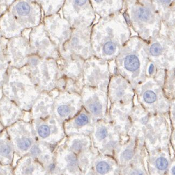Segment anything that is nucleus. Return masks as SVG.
Instances as JSON below:
<instances>
[{
    "mask_svg": "<svg viewBox=\"0 0 175 175\" xmlns=\"http://www.w3.org/2000/svg\"><path fill=\"white\" fill-rule=\"evenodd\" d=\"M96 14L100 17L110 16L120 12L123 7V0H90Z\"/></svg>",
    "mask_w": 175,
    "mask_h": 175,
    "instance_id": "nucleus-16",
    "label": "nucleus"
},
{
    "mask_svg": "<svg viewBox=\"0 0 175 175\" xmlns=\"http://www.w3.org/2000/svg\"><path fill=\"white\" fill-rule=\"evenodd\" d=\"M28 38L34 54L55 60L60 57L59 50L50 38L43 23L31 29Z\"/></svg>",
    "mask_w": 175,
    "mask_h": 175,
    "instance_id": "nucleus-11",
    "label": "nucleus"
},
{
    "mask_svg": "<svg viewBox=\"0 0 175 175\" xmlns=\"http://www.w3.org/2000/svg\"><path fill=\"white\" fill-rule=\"evenodd\" d=\"M40 92L58 89L65 91L66 82L59 69L57 60L46 59L33 54L22 68Z\"/></svg>",
    "mask_w": 175,
    "mask_h": 175,
    "instance_id": "nucleus-3",
    "label": "nucleus"
},
{
    "mask_svg": "<svg viewBox=\"0 0 175 175\" xmlns=\"http://www.w3.org/2000/svg\"><path fill=\"white\" fill-rule=\"evenodd\" d=\"M42 13L39 0H15L0 16V32L9 39L20 36L42 23Z\"/></svg>",
    "mask_w": 175,
    "mask_h": 175,
    "instance_id": "nucleus-2",
    "label": "nucleus"
},
{
    "mask_svg": "<svg viewBox=\"0 0 175 175\" xmlns=\"http://www.w3.org/2000/svg\"><path fill=\"white\" fill-rule=\"evenodd\" d=\"M128 86L125 78L119 74L111 76L108 88L109 105H125Z\"/></svg>",
    "mask_w": 175,
    "mask_h": 175,
    "instance_id": "nucleus-15",
    "label": "nucleus"
},
{
    "mask_svg": "<svg viewBox=\"0 0 175 175\" xmlns=\"http://www.w3.org/2000/svg\"><path fill=\"white\" fill-rule=\"evenodd\" d=\"M82 108L81 94L56 90L53 115L61 122H64L73 118Z\"/></svg>",
    "mask_w": 175,
    "mask_h": 175,
    "instance_id": "nucleus-9",
    "label": "nucleus"
},
{
    "mask_svg": "<svg viewBox=\"0 0 175 175\" xmlns=\"http://www.w3.org/2000/svg\"><path fill=\"white\" fill-rule=\"evenodd\" d=\"M41 93L23 70L15 68L9 72L2 88L4 96L26 113H30Z\"/></svg>",
    "mask_w": 175,
    "mask_h": 175,
    "instance_id": "nucleus-4",
    "label": "nucleus"
},
{
    "mask_svg": "<svg viewBox=\"0 0 175 175\" xmlns=\"http://www.w3.org/2000/svg\"><path fill=\"white\" fill-rule=\"evenodd\" d=\"M31 152L33 155H37L39 153L40 150L39 149V148L37 146H34L32 147V149H31Z\"/></svg>",
    "mask_w": 175,
    "mask_h": 175,
    "instance_id": "nucleus-30",
    "label": "nucleus"
},
{
    "mask_svg": "<svg viewBox=\"0 0 175 175\" xmlns=\"http://www.w3.org/2000/svg\"><path fill=\"white\" fill-rule=\"evenodd\" d=\"M65 0H39L41 8L44 16L59 13L62 9Z\"/></svg>",
    "mask_w": 175,
    "mask_h": 175,
    "instance_id": "nucleus-19",
    "label": "nucleus"
},
{
    "mask_svg": "<svg viewBox=\"0 0 175 175\" xmlns=\"http://www.w3.org/2000/svg\"><path fill=\"white\" fill-rule=\"evenodd\" d=\"M81 96L83 107L95 122L107 118L109 106L107 93L84 86Z\"/></svg>",
    "mask_w": 175,
    "mask_h": 175,
    "instance_id": "nucleus-8",
    "label": "nucleus"
},
{
    "mask_svg": "<svg viewBox=\"0 0 175 175\" xmlns=\"http://www.w3.org/2000/svg\"><path fill=\"white\" fill-rule=\"evenodd\" d=\"M97 171L100 174H106L109 170V165L104 162L98 163L96 166Z\"/></svg>",
    "mask_w": 175,
    "mask_h": 175,
    "instance_id": "nucleus-24",
    "label": "nucleus"
},
{
    "mask_svg": "<svg viewBox=\"0 0 175 175\" xmlns=\"http://www.w3.org/2000/svg\"><path fill=\"white\" fill-rule=\"evenodd\" d=\"M91 29L92 26L85 29H73L69 39L60 52L81 58L85 61L94 56L91 43Z\"/></svg>",
    "mask_w": 175,
    "mask_h": 175,
    "instance_id": "nucleus-10",
    "label": "nucleus"
},
{
    "mask_svg": "<svg viewBox=\"0 0 175 175\" xmlns=\"http://www.w3.org/2000/svg\"><path fill=\"white\" fill-rule=\"evenodd\" d=\"M3 36L0 32V59L2 61H7L6 58V47L7 44H4L3 41L5 39L3 38Z\"/></svg>",
    "mask_w": 175,
    "mask_h": 175,
    "instance_id": "nucleus-23",
    "label": "nucleus"
},
{
    "mask_svg": "<svg viewBox=\"0 0 175 175\" xmlns=\"http://www.w3.org/2000/svg\"><path fill=\"white\" fill-rule=\"evenodd\" d=\"M64 122L66 127L83 128L93 125L95 121L92 116L83 107L82 110L76 116Z\"/></svg>",
    "mask_w": 175,
    "mask_h": 175,
    "instance_id": "nucleus-18",
    "label": "nucleus"
},
{
    "mask_svg": "<svg viewBox=\"0 0 175 175\" xmlns=\"http://www.w3.org/2000/svg\"><path fill=\"white\" fill-rule=\"evenodd\" d=\"M56 90L41 93L30 112L31 118L34 120L44 119L53 115L54 99Z\"/></svg>",
    "mask_w": 175,
    "mask_h": 175,
    "instance_id": "nucleus-14",
    "label": "nucleus"
},
{
    "mask_svg": "<svg viewBox=\"0 0 175 175\" xmlns=\"http://www.w3.org/2000/svg\"><path fill=\"white\" fill-rule=\"evenodd\" d=\"M156 166L159 170H164L168 166V163L167 159L163 157L159 158L156 161Z\"/></svg>",
    "mask_w": 175,
    "mask_h": 175,
    "instance_id": "nucleus-26",
    "label": "nucleus"
},
{
    "mask_svg": "<svg viewBox=\"0 0 175 175\" xmlns=\"http://www.w3.org/2000/svg\"><path fill=\"white\" fill-rule=\"evenodd\" d=\"M57 64L66 82L65 91L81 94L84 84L83 70L85 61L81 58L60 52Z\"/></svg>",
    "mask_w": 175,
    "mask_h": 175,
    "instance_id": "nucleus-5",
    "label": "nucleus"
},
{
    "mask_svg": "<svg viewBox=\"0 0 175 175\" xmlns=\"http://www.w3.org/2000/svg\"><path fill=\"white\" fill-rule=\"evenodd\" d=\"M164 3H169L171 0H160Z\"/></svg>",
    "mask_w": 175,
    "mask_h": 175,
    "instance_id": "nucleus-32",
    "label": "nucleus"
},
{
    "mask_svg": "<svg viewBox=\"0 0 175 175\" xmlns=\"http://www.w3.org/2000/svg\"><path fill=\"white\" fill-rule=\"evenodd\" d=\"M24 110L5 96L0 98V118L10 122L24 117Z\"/></svg>",
    "mask_w": 175,
    "mask_h": 175,
    "instance_id": "nucleus-17",
    "label": "nucleus"
},
{
    "mask_svg": "<svg viewBox=\"0 0 175 175\" xmlns=\"http://www.w3.org/2000/svg\"><path fill=\"white\" fill-rule=\"evenodd\" d=\"M128 37V24L123 13L100 17L91 29L94 56L107 61H114Z\"/></svg>",
    "mask_w": 175,
    "mask_h": 175,
    "instance_id": "nucleus-1",
    "label": "nucleus"
},
{
    "mask_svg": "<svg viewBox=\"0 0 175 175\" xmlns=\"http://www.w3.org/2000/svg\"><path fill=\"white\" fill-rule=\"evenodd\" d=\"M62 13L73 29L93 26L96 18L90 0H65Z\"/></svg>",
    "mask_w": 175,
    "mask_h": 175,
    "instance_id": "nucleus-6",
    "label": "nucleus"
},
{
    "mask_svg": "<svg viewBox=\"0 0 175 175\" xmlns=\"http://www.w3.org/2000/svg\"><path fill=\"white\" fill-rule=\"evenodd\" d=\"M156 95L151 90H147L143 94V99L147 103H153L156 100Z\"/></svg>",
    "mask_w": 175,
    "mask_h": 175,
    "instance_id": "nucleus-22",
    "label": "nucleus"
},
{
    "mask_svg": "<svg viewBox=\"0 0 175 175\" xmlns=\"http://www.w3.org/2000/svg\"><path fill=\"white\" fill-rule=\"evenodd\" d=\"M123 157L126 160L131 159L133 155V152L130 150H126L123 153Z\"/></svg>",
    "mask_w": 175,
    "mask_h": 175,
    "instance_id": "nucleus-28",
    "label": "nucleus"
},
{
    "mask_svg": "<svg viewBox=\"0 0 175 175\" xmlns=\"http://www.w3.org/2000/svg\"><path fill=\"white\" fill-rule=\"evenodd\" d=\"M8 62L0 59V90H2L8 77Z\"/></svg>",
    "mask_w": 175,
    "mask_h": 175,
    "instance_id": "nucleus-20",
    "label": "nucleus"
},
{
    "mask_svg": "<svg viewBox=\"0 0 175 175\" xmlns=\"http://www.w3.org/2000/svg\"><path fill=\"white\" fill-rule=\"evenodd\" d=\"M172 174L173 175H175V167L172 168Z\"/></svg>",
    "mask_w": 175,
    "mask_h": 175,
    "instance_id": "nucleus-33",
    "label": "nucleus"
},
{
    "mask_svg": "<svg viewBox=\"0 0 175 175\" xmlns=\"http://www.w3.org/2000/svg\"><path fill=\"white\" fill-rule=\"evenodd\" d=\"M42 23L50 38L60 52L65 43L69 39L73 29L69 22L59 13L44 16Z\"/></svg>",
    "mask_w": 175,
    "mask_h": 175,
    "instance_id": "nucleus-12",
    "label": "nucleus"
},
{
    "mask_svg": "<svg viewBox=\"0 0 175 175\" xmlns=\"http://www.w3.org/2000/svg\"><path fill=\"white\" fill-rule=\"evenodd\" d=\"M10 40L6 47V60L14 68H22L27 65L33 54L29 38L21 35Z\"/></svg>",
    "mask_w": 175,
    "mask_h": 175,
    "instance_id": "nucleus-13",
    "label": "nucleus"
},
{
    "mask_svg": "<svg viewBox=\"0 0 175 175\" xmlns=\"http://www.w3.org/2000/svg\"><path fill=\"white\" fill-rule=\"evenodd\" d=\"M111 76L109 61L95 56L85 61L83 78L84 86L108 93Z\"/></svg>",
    "mask_w": 175,
    "mask_h": 175,
    "instance_id": "nucleus-7",
    "label": "nucleus"
},
{
    "mask_svg": "<svg viewBox=\"0 0 175 175\" xmlns=\"http://www.w3.org/2000/svg\"></svg>",
    "mask_w": 175,
    "mask_h": 175,
    "instance_id": "nucleus-34",
    "label": "nucleus"
},
{
    "mask_svg": "<svg viewBox=\"0 0 175 175\" xmlns=\"http://www.w3.org/2000/svg\"><path fill=\"white\" fill-rule=\"evenodd\" d=\"M162 51V46L158 43H155L151 45L150 49V52L151 55L153 56H157Z\"/></svg>",
    "mask_w": 175,
    "mask_h": 175,
    "instance_id": "nucleus-25",
    "label": "nucleus"
},
{
    "mask_svg": "<svg viewBox=\"0 0 175 175\" xmlns=\"http://www.w3.org/2000/svg\"><path fill=\"white\" fill-rule=\"evenodd\" d=\"M15 0H0V7L4 6L5 8L8 7ZM1 9V8H0ZM6 10V9H5Z\"/></svg>",
    "mask_w": 175,
    "mask_h": 175,
    "instance_id": "nucleus-29",
    "label": "nucleus"
},
{
    "mask_svg": "<svg viewBox=\"0 0 175 175\" xmlns=\"http://www.w3.org/2000/svg\"><path fill=\"white\" fill-rule=\"evenodd\" d=\"M153 71H154V65L153 64H151L150 67H149V73L150 74H152V73H153Z\"/></svg>",
    "mask_w": 175,
    "mask_h": 175,
    "instance_id": "nucleus-31",
    "label": "nucleus"
},
{
    "mask_svg": "<svg viewBox=\"0 0 175 175\" xmlns=\"http://www.w3.org/2000/svg\"><path fill=\"white\" fill-rule=\"evenodd\" d=\"M17 146L22 150H27L29 149L32 144V141L31 139L28 138H22L17 140Z\"/></svg>",
    "mask_w": 175,
    "mask_h": 175,
    "instance_id": "nucleus-21",
    "label": "nucleus"
},
{
    "mask_svg": "<svg viewBox=\"0 0 175 175\" xmlns=\"http://www.w3.org/2000/svg\"><path fill=\"white\" fill-rule=\"evenodd\" d=\"M10 147L8 145H3L0 147V154L3 156L8 155L10 152Z\"/></svg>",
    "mask_w": 175,
    "mask_h": 175,
    "instance_id": "nucleus-27",
    "label": "nucleus"
}]
</instances>
